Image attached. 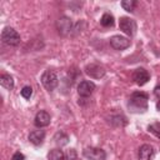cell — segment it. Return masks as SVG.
<instances>
[{
  "label": "cell",
  "instance_id": "9a60e30c",
  "mask_svg": "<svg viewBox=\"0 0 160 160\" xmlns=\"http://www.w3.org/2000/svg\"><path fill=\"white\" fill-rule=\"evenodd\" d=\"M54 141H55V144H56L58 146H64V145H66V144L69 142V136H68L65 132L59 131V132L55 134Z\"/></svg>",
  "mask_w": 160,
  "mask_h": 160
},
{
  "label": "cell",
  "instance_id": "30bf717a",
  "mask_svg": "<svg viewBox=\"0 0 160 160\" xmlns=\"http://www.w3.org/2000/svg\"><path fill=\"white\" fill-rule=\"evenodd\" d=\"M95 90V84L89 80H84L78 85V94L81 98H88L90 96Z\"/></svg>",
  "mask_w": 160,
  "mask_h": 160
},
{
  "label": "cell",
  "instance_id": "7c38bea8",
  "mask_svg": "<svg viewBox=\"0 0 160 160\" xmlns=\"http://www.w3.org/2000/svg\"><path fill=\"white\" fill-rule=\"evenodd\" d=\"M154 155V148L149 144H144L139 149V160H151Z\"/></svg>",
  "mask_w": 160,
  "mask_h": 160
},
{
  "label": "cell",
  "instance_id": "8fae6325",
  "mask_svg": "<svg viewBox=\"0 0 160 160\" xmlns=\"http://www.w3.org/2000/svg\"><path fill=\"white\" fill-rule=\"evenodd\" d=\"M51 121V118H50V114L45 110H41L39 111L36 115H35V119H34V125L36 128H45L50 124Z\"/></svg>",
  "mask_w": 160,
  "mask_h": 160
},
{
  "label": "cell",
  "instance_id": "52a82bcc",
  "mask_svg": "<svg viewBox=\"0 0 160 160\" xmlns=\"http://www.w3.org/2000/svg\"><path fill=\"white\" fill-rule=\"evenodd\" d=\"M110 46L115 50H125L130 46V40L121 35H114L110 38Z\"/></svg>",
  "mask_w": 160,
  "mask_h": 160
},
{
  "label": "cell",
  "instance_id": "6da1fadb",
  "mask_svg": "<svg viewBox=\"0 0 160 160\" xmlns=\"http://www.w3.org/2000/svg\"><path fill=\"white\" fill-rule=\"evenodd\" d=\"M148 94L142 91H135L131 94L128 106L131 112H144L148 110Z\"/></svg>",
  "mask_w": 160,
  "mask_h": 160
},
{
  "label": "cell",
  "instance_id": "44dd1931",
  "mask_svg": "<svg viewBox=\"0 0 160 160\" xmlns=\"http://www.w3.org/2000/svg\"><path fill=\"white\" fill-rule=\"evenodd\" d=\"M66 155H68V159H69V160H76V159H78V158H76V152H75L74 149H70Z\"/></svg>",
  "mask_w": 160,
  "mask_h": 160
},
{
  "label": "cell",
  "instance_id": "ac0fdd59",
  "mask_svg": "<svg viewBox=\"0 0 160 160\" xmlns=\"http://www.w3.org/2000/svg\"><path fill=\"white\" fill-rule=\"evenodd\" d=\"M136 4H138V2H136L135 0H124V1H121V6H122V9L126 10V11H129V12L134 11Z\"/></svg>",
  "mask_w": 160,
  "mask_h": 160
},
{
  "label": "cell",
  "instance_id": "ffe728a7",
  "mask_svg": "<svg viewBox=\"0 0 160 160\" xmlns=\"http://www.w3.org/2000/svg\"><path fill=\"white\" fill-rule=\"evenodd\" d=\"M148 130L151 132V134H154L156 138H160V124H151V125H149L148 126Z\"/></svg>",
  "mask_w": 160,
  "mask_h": 160
},
{
  "label": "cell",
  "instance_id": "7a4b0ae2",
  "mask_svg": "<svg viewBox=\"0 0 160 160\" xmlns=\"http://www.w3.org/2000/svg\"><path fill=\"white\" fill-rule=\"evenodd\" d=\"M42 86L48 90V91H52L56 89V86L59 85V78L56 75L55 71L52 70H45L40 78Z\"/></svg>",
  "mask_w": 160,
  "mask_h": 160
},
{
  "label": "cell",
  "instance_id": "3957f363",
  "mask_svg": "<svg viewBox=\"0 0 160 160\" xmlns=\"http://www.w3.org/2000/svg\"><path fill=\"white\" fill-rule=\"evenodd\" d=\"M1 40L4 44H6L9 46H18L20 44V35L18 34V31L15 29L6 26L1 31Z\"/></svg>",
  "mask_w": 160,
  "mask_h": 160
},
{
  "label": "cell",
  "instance_id": "8992f818",
  "mask_svg": "<svg viewBox=\"0 0 160 160\" xmlns=\"http://www.w3.org/2000/svg\"><path fill=\"white\" fill-rule=\"evenodd\" d=\"M72 28V22L68 16H61L56 21V30L61 36H66Z\"/></svg>",
  "mask_w": 160,
  "mask_h": 160
},
{
  "label": "cell",
  "instance_id": "603a6c76",
  "mask_svg": "<svg viewBox=\"0 0 160 160\" xmlns=\"http://www.w3.org/2000/svg\"><path fill=\"white\" fill-rule=\"evenodd\" d=\"M154 94H155V96H156L158 99H160V85H158V86L154 89Z\"/></svg>",
  "mask_w": 160,
  "mask_h": 160
},
{
  "label": "cell",
  "instance_id": "2e32d148",
  "mask_svg": "<svg viewBox=\"0 0 160 160\" xmlns=\"http://www.w3.org/2000/svg\"><path fill=\"white\" fill-rule=\"evenodd\" d=\"M48 160H65V154L60 149H52L48 154Z\"/></svg>",
  "mask_w": 160,
  "mask_h": 160
},
{
  "label": "cell",
  "instance_id": "5bb4252c",
  "mask_svg": "<svg viewBox=\"0 0 160 160\" xmlns=\"http://www.w3.org/2000/svg\"><path fill=\"white\" fill-rule=\"evenodd\" d=\"M0 84L2 88H5L6 90H12L14 89V79L11 75L9 74H2L0 76Z\"/></svg>",
  "mask_w": 160,
  "mask_h": 160
},
{
  "label": "cell",
  "instance_id": "ba28073f",
  "mask_svg": "<svg viewBox=\"0 0 160 160\" xmlns=\"http://www.w3.org/2000/svg\"><path fill=\"white\" fill-rule=\"evenodd\" d=\"M85 72H86L90 78H92V79H101V78L105 75L106 71H105L104 66L92 62V64H88V65L85 66Z\"/></svg>",
  "mask_w": 160,
  "mask_h": 160
},
{
  "label": "cell",
  "instance_id": "cb8c5ba5",
  "mask_svg": "<svg viewBox=\"0 0 160 160\" xmlns=\"http://www.w3.org/2000/svg\"><path fill=\"white\" fill-rule=\"evenodd\" d=\"M156 109L160 111V100H159V101H158V104H156Z\"/></svg>",
  "mask_w": 160,
  "mask_h": 160
},
{
  "label": "cell",
  "instance_id": "277c9868",
  "mask_svg": "<svg viewBox=\"0 0 160 160\" xmlns=\"http://www.w3.org/2000/svg\"><path fill=\"white\" fill-rule=\"evenodd\" d=\"M119 28H120V30H122L129 36H132L136 32V22H135V20H132V19H130L128 16L120 18V20H119Z\"/></svg>",
  "mask_w": 160,
  "mask_h": 160
},
{
  "label": "cell",
  "instance_id": "5b68a950",
  "mask_svg": "<svg viewBox=\"0 0 160 160\" xmlns=\"http://www.w3.org/2000/svg\"><path fill=\"white\" fill-rule=\"evenodd\" d=\"M82 155L89 160H105L106 152L100 148H86L82 151Z\"/></svg>",
  "mask_w": 160,
  "mask_h": 160
},
{
  "label": "cell",
  "instance_id": "e0dca14e",
  "mask_svg": "<svg viewBox=\"0 0 160 160\" xmlns=\"http://www.w3.org/2000/svg\"><path fill=\"white\" fill-rule=\"evenodd\" d=\"M100 24H101L104 28H110V26H112V25H114V16H112L111 14H109V12H105V14L101 16V19H100Z\"/></svg>",
  "mask_w": 160,
  "mask_h": 160
},
{
  "label": "cell",
  "instance_id": "9c48e42d",
  "mask_svg": "<svg viewBox=\"0 0 160 160\" xmlns=\"http://www.w3.org/2000/svg\"><path fill=\"white\" fill-rule=\"evenodd\" d=\"M132 80L139 85V86H142L145 85L149 80H150V74L146 69L144 68H138L134 70L132 72Z\"/></svg>",
  "mask_w": 160,
  "mask_h": 160
},
{
  "label": "cell",
  "instance_id": "4fadbf2b",
  "mask_svg": "<svg viewBox=\"0 0 160 160\" xmlns=\"http://www.w3.org/2000/svg\"><path fill=\"white\" fill-rule=\"evenodd\" d=\"M45 139V131L44 130H34L29 134V140L34 145H41Z\"/></svg>",
  "mask_w": 160,
  "mask_h": 160
},
{
  "label": "cell",
  "instance_id": "d6986e66",
  "mask_svg": "<svg viewBox=\"0 0 160 160\" xmlns=\"http://www.w3.org/2000/svg\"><path fill=\"white\" fill-rule=\"evenodd\" d=\"M20 94H21V96H22L24 99H30L31 95H32V88L29 86V85H26V86H24V88L21 89Z\"/></svg>",
  "mask_w": 160,
  "mask_h": 160
},
{
  "label": "cell",
  "instance_id": "7402d4cb",
  "mask_svg": "<svg viewBox=\"0 0 160 160\" xmlns=\"http://www.w3.org/2000/svg\"><path fill=\"white\" fill-rule=\"evenodd\" d=\"M11 160H25V156H24V155H22L20 151H16V152L12 155Z\"/></svg>",
  "mask_w": 160,
  "mask_h": 160
}]
</instances>
